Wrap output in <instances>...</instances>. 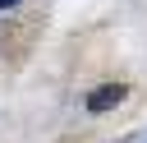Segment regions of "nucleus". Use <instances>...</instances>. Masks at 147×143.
<instances>
[{"label":"nucleus","instance_id":"obj_1","mask_svg":"<svg viewBox=\"0 0 147 143\" xmlns=\"http://www.w3.org/2000/svg\"><path fill=\"white\" fill-rule=\"evenodd\" d=\"M124 92H129L124 83H101V88H92V92H87V111H92V115H101V111H115V106L124 101Z\"/></svg>","mask_w":147,"mask_h":143},{"label":"nucleus","instance_id":"obj_2","mask_svg":"<svg viewBox=\"0 0 147 143\" xmlns=\"http://www.w3.org/2000/svg\"><path fill=\"white\" fill-rule=\"evenodd\" d=\"M14 5H23V0H0V9H14Z\"/></svg>","mask_w":147,"mask_h":143}]
</instances>
